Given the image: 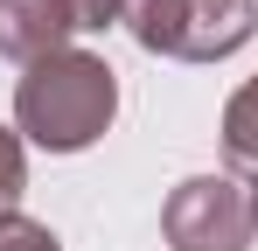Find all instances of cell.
Here are the masks:
<instances>
[{
  "instance_id": "ba28073f",
  "label": "cell",
  "mask_w": 258,
  "mask_h": 251,
  "mask_svg": "<svg viewBox=\"0 0 258 251\" xmlns=\"http://www.w3.org/2000/svg\"><path fill=\"white\" fill-rule=\"evenodd\" d=\"M70 14H77V28H112V21H126V0H70Z\"/></svg>"
},
{
  "instance_id": "7a4b0ae2",
  "label": "cell",
  "mask_w": 258,
  "mask_h": 251,
  "mask_svg": "<svg viewBox=\"0 0 258 251\" xmlns=\"http://www.w3.org/2000/svg\"><path fill=\"white\" fill-rule=\"evenodd\" d=\"M126 28L154 56L216 63L258 35V0H126Z\"/></svg>"
},
{
  "instance_id": "52a82bcc",
  "label": "cell",
  "mask_w": 258,
  "mask_h": 251,
  "mask_svg": "<svg viewBox=\"0 0 258 251\" xmlns=\"http://www.w3.org/2000/svg\"><path fill=\"white\" fill-rule=\"evenodd\" d=\"M0 251H63L56 230L35 223V216H0Z\"/></svg>"
},
{
  "instance_id": "8992f818",
  "label": "cell",
  "mask_w": 258,
  "mask_h": 251,
  "mask_svg": "<svg viewBox=\"0 0 258 251\" xmlns=\"http://www.w3.org/2000/svg\"><path fill=\"white\" fill-rule=\"evenodd\" d=\"M28 189V161H21V140L0 126V216H14V196Z\"/></svg>"
},
{
  "instance_id": "6da1fadb",
  "label": "cell",
  "mask_w": 258,
  "mask_h": 251,
  "mask_svg": "<svg viewBox=\"0 0 258 251\" xmlns=\"http://www.w3.org/2000/svg\"><path fill=\"white\" fill-rule=\"evenodd\" d=\"M119 112V77L91 49H56L14 84V119L42 154H84Z\"/></svg>"
},
{
  "instance_id": "277c9868",
  "label": "cell",
  "mask_w": 258,
  "mask_h": 251,
  "mask_svg": "<svg viewBox=\"0 0 258 251\" xmlns=\"http://www.w3.org/2000/svg\"><path fill=\"white\" fill-rule=\"evenodd\" d=\"M77 35L70 0H0V56L14 63H42Z\"/></svg>"
},
{
  "instance_id": "9c48e42d",
  "label": "cell",
  "mask_w": 258,
  "mask_h": 251,
  "mask_svg": "<svg viewBox=\"0 0 258 251\" xmlns=\"http://www.w3.org/2000/svg\"><path fill=\"white\" fill-rule=\"evenodd\" d=\"M251 216H258V196H251Z\"/></svg>"
},
{
  "instance_id": "5b68a950",
  "label": "cell",
  "mask_w": 258,
  "mask_h": 251,
  "mask_svg": "<svg viewBox=\"0 0 258 251\" xmlns=\"http://www.w3.org/2000/svg\"><path fill=\"white\" fill-rule=\"evenodd\" d=\"M223 154H230L237 174H251V181H258V77L223 105Z\"/></svg>"
},
{
  "instance_id": "3957f363",
  "label": "cell",
  "mask_w": 258,
  "mask_h": 251,
  "mask_svg": "<svg viewBox=\"0 0 258 251\" xmlns=\"http://www.w3.org/2000/svg\"><path fill=\"white\" fill-rule=\"evenodd\" d=\"M168 244L174 251H244L258 230L251 196L230 181V174H188L168 196Z\"/></svg>"
}]
</instances>
